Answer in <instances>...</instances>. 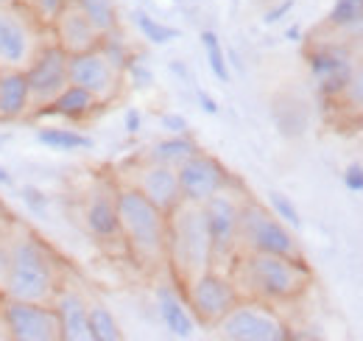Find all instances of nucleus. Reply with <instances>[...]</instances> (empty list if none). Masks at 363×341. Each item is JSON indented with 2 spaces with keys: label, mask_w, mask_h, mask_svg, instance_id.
Returning a JSON list of instances; mask_svg holds the SVG:
<instances>
[{
  "label": "nucleus",
  "mask_w": 363,
  "mask_h": 341,
  "mask_svg": "<svg viewBox=\"0 0 363 341\" xmlns=\"http://www.w3.org/2000/svg\"><path fill=\"white\" fill-rule=\"evenodd\" d=\"M232 280L238 283L243 297L277 305V302H294L302 297L313 274L302 257L243 252V260L238 263Z\"/></svg>",
  "instance_id": "obj_1"
},
{
  "label": "nucleus",
  "mask_w": 363,
  "mask_h": 341,
  "mask_svg": "<svg viewBox=\"0 0 363 341\" xmlns=\"http://www.w3.org/2000/svg\"><path fill=\"white\" fill-rule=\"evenodd\" d=\"M59 266L45 244L31 235L20 232L11 238V263L3 283L6 299H26V302H53L59 291Z\"/></svg>",
  "instance_id": "obj_2"
},
{
  "label": "nucleus",
  "mask_w": 363,
  "mask_h": 341,
  "mask_svg": "<svg viewBox=\"0 0 363 341\" xmlns=\"http://www.w3.org/2000/svg\"><path fill=\"white\" fill-rule=\"evenodd\" d=\"M115 199L121 215V238L126 241L129 252L145 266L168 263V213L145 199L135 185L118 188Z\"/></svg>",
  "instance_id": "obj_3"
},
{
  "label": "nucleus",
  "mask_w": 363,
  "mask_h": 341,
  "mask_svg": "<svg viewBox=\"0 0 363 341\" xmlns=\"http://www.w3.org/2000/svg\"><path fill=\"white\" fill-rule=\"evenodd\" d=\"M168 266L179 286H187L207 269H216L213 238L201 205L182 199L179 207L168 213Z\"/></svg>",
  "instance_id": "obj_4"
},
{
  "label": "nucleus",
  "mask_w": 363,
  "mask_h": 341,
  "mask_svg": "<svg viewBox=\"0 0 363 341\" xmlns=\"http://www.w3.org/2000/svg\"><path fill=\"white\" fill-rule=\"evenodd\" d=\"M45 26L23 6H0V70H26L43 50Z\"/></svg>",
  "instance_id": "obj_5"
},
{
  "label": "nucleus",
  "mask_w": 363,
  "mask_h": 341,
  "mask_svg": "<svg viewBox=\"0 0 363 341\" xmlns=\"http://www.w3.org/2000/svg\"><path fill=\"white\" fill-rule=\"evenodd\" d=\"M240 249L243 252H266V255L302 257L291 227L282 224L272 210L260 207L257 202L240 205Z\"/></svg>",
  "instance_id": "obj_6"
},
{
  "label": "nucleus",
  "mask_w": 363,
  "mask_h": 341,
  "mask_svg": "<svg viewBox=\"0 0 363 341\" xmlns=\"http://www.w3.org/2000/svg\"><path fill=\"white\" fill-rule=\"evenodd\" d=\"M184 299L199 325L218 328V322L243 299V294L229 274L218 269H207L184 286Z\"/></svg>",
  "instance_id": "obj_7"
},
{
  "label": "nucleus",
  "mask_w": 363,
  "mask_h": 341,
  "mask_svg": "<svg viewBox=\"0 0 363 341\" xmlns=\"http://www.w3.org/2000/svg\"><path fill=\"white\" fill-rule=\"evenodd\" d=\"M218 333L229 341H285L291 336L272 305L252 297H243L218 322Z\"/></svg>",
  "instance_id": "obj_8"
},
{
  "label": "nucleus",
  "mask_w": 363,
  "mask_h": 341,
  "mask_svg": "<svg viewBox=\"0 0 363 341\" xmlns=\"http://www.w3.org/2000/svg\"><path fill=\"white\" fill-rule=\"evenodd\" d=\"M3 328L17 341H56L62 339L59 316L53 302H26V299H6L0 305Z\"/></svg>",
  "instance_id": "obj_9"
},
{
  "label": "nucleus",
  "mask_w": 363,
  "mask_h": 341,
  "mask_svg": "<svg viewBox=\"0 0 363 341\" xmlns=\"http://www.w3.org/2000/svg\"><path fill=\"white\" fill-rule=\"evenodd\" d=\"M67 62L70 53L59 43H45L43 50L34 56V62L26 67V79L31 90V104L45 109L48 104H53V98L70 85V73H67Z\"/></svg>",
  "instance_id": "obj_10"
},
{
  "label": "nucleus",
  "mask_w": 363,
  "mask_h": 341,
  "mask_svg": "<svg viewBox=\"0 0 363 341\" xmlns=\"http://www.w3.org/2000/svg\"><path fill=\"white\" fill-rule=\"evenodd\" d=\"M240 205L229 190L216 193L213 199H207L204 218H207V229L213 238V255L216 263L229 266V260L240 252Z\"/></svg>",
  "instance_id": "obj_11"
},
{
  "label": "nucleus",
  "mask_w": 363,
  "mask_h": 341,
  "mask_svg": "<svg viewBox=\"0 0 363 341\" xmlns=\"http://www.w3.org/2000/svg\"><path fill=\"white\" fill-rule=\"evenodd\" d=\"M67 73H70V85L90 90L101 104H106L118 95L121 79H123V70H118L101 48H92L84 53H70Z\"/></svg>",
  "instance_id": "obj_12"
},
{
  "label": "nucleus",
  "mask_w": 363,
  "mask_h": 341,
  "mask_svg": "<svg viewBox=\"0 0 363 341\" xmlns=\"http://www.w3.org/2000/svg\"><path fill=\"white\" fill-rule=\"evenodd\" d=\"M177 173H179L182 199L193 202V205H204L216 193L232 188V176L227 173V168L216 157L201 154V151H196L190 160H184L177 168Z\"/></svg>",
  "instance_id": "obj_13"
},
{
  "label": "nucleus",
  "mask_w": 363,
  "mask_h": 341,
  "mask_svg": "<svg viewBox=\"0 0 363 341\" xmlns=\"http://www.w3.org/2000/svg\"><path fill=\"white\" fill-rule=\"evenodd\" d=\"M308 67L313 73L318 85V92L330 101H338L344 95V90L352 79V59L347 50L341 48H333V45H318L308 50Z\"/></svg>",
  "instance_id": "obj_14"
},
{
  "label": "nucleus",
  "mask_w": 363,
  "mask_h": 341,
  "mask_svg": "<svg viewBox=\"0 0 363 341\" xmlns=\"http://www.w3.org/2000/svg\"><path fill=\"white\" fill-rule=\"evenodd\" d=\"M135 188L151 199L162 213H171L174 207L182 205V188H179V173L171 166H162V163H145L143 168L137 170L135 176Z\"/></svg>",
  "instance_id": "obj_15"
},
{
  "label": "nucleus",
  "mask_w": 363,
  "mask_h": 341,
  "mask_svg": "<svg viewBox=\"0 0 363 341\" xmlns=\"http://www.w3.org/2000/svg\"><path fill=\"white\" fill-rule=\"evenodd\" d=\"M50 31H53V43H59L67 53H84L101 45V34L92 28V23L73 0H67V6L59 11Z\"/></svg>",
  "instance_id": "obj_16"
},
{
  "label": "nucleus",
  "mask_w": 363,
  "mask_h": 341,
  "mask_svg": "<svg viewBox=\"0 0 363 341\" xmlns=\"http://www.w3.org/2000/svg\"><path fill=\"white\" fill-rule=\"evenodd\" d=\"M84 224L98 241H118L121 238V215H118V199L109 188H95L84 205Z\"/></svg>",
  "instance_id": "obj_17"
},
{
  "label": "nucleus",
  "mask_w": 363,
  "mask_h": 341,
  "mask_svg": "<svg viewBox=\"0 0 363 341\" xmlns=\"http://www.w3.org/2000/svg\"><path fill=\"white\" fill-rule=\"evenodd\" d=\"M53 308L59 316L62 341H84L90 339V305L82 294L70 288H59L53 297Z\"/></svg>",
  "instance_id": "obj_18"
},
{
  "label": "nucleus",
  "mask_w": 363,
  "mask_h": 341,
  "mask_svg": "<svg viewBox=\"0 0 363 341\" xmlns=\"http://www.w3.org/2000/svg\"><path fill=\"white\" fill-rule=\"evenodd\" d=\"M157 308H160V319L165 325V330L177 339H190L196 333V319L193 310L187 308V302L171 288V286H160L157 288Z\"/></svg>",
  "instance_id": "obj_19"
},
{
  "label": "nucleus",
  "mask_w": 363,
  "mask_h": 341,
  "mask_svg": "<svg viewBox=\"0 0 363 341\" xmlns=\"http://www.w3.org/2000/svg\"><path fill=\"white\" fill-rule=\"evenodd\" d=\"M31 90L26 70H3L0 73V118L17 121L31 109Z\"/></svg>",
  "instance_id": "obj_20"
},
{
  "label": "nucleus",
  "mask_w": 363,
  "mask_h": 341,
  "mask_svg": "<svg viewBox=\"0 0 363 341\" xmlns=\"http://www.w3.org/2000/svg\"><path fill=\"white\" fill-rule=\"evenodd\" d=\"M98 107H101V101L92 95L90 90H84V87L79 85H67L53 98V104H48L45 112L67 118V121H84V118H90Z\"/></svg>",
  "instance_id": "obj_21"
},
{
  "label": "nucleus",
  "mask_w": 363,
  "mask_h": 341,
  "mask_svg": "<svg viewBox=\"0 0 363 341\" xmlns=\"http://www.w3.org/2000/svg\"><path fill=\"white\" fill-rule=\"evenodd\" d=\"M196 151H199L196 140H190L187 134H171V137L160 140V143L151 148L148 160H151V163L171 166V168H179L182 163H184V160H190Z\"/></svg>",
  "instance_id": "obj_22"
},
{
  "label": "nucleus",
  "mask_w": 363,
  "mask_h": 341,
  "mask_svg": "<svg viewBox=\"0 0 363 341\" xmlns=\"http://www.w3.org/2000/svg\"><path fill=\"white\" fill-rule=\"evenodd\" d=\"M82 14L92 23V28L106 37V34H115L118 31V9L112 0H73Z\"/></svg>",
  "instance_id": "obj_23"
},
{
  "label": "nucleus",
  "mask_w": 363,
  "mask_h": 341,
  "mask_svg": "<svg viewBox=\"0 0 363 341\" xmlns=\"http://www.w3.org/2000/svg\"><path fill=\"white\" fill-rule=\"evenodd\" d=\"M37 140L43 146H48V148H53V151H87V148H92L90 137L82 134V131H76V129H62V126L40 129Z\"/></svg>",
  "instance_id": "obj_24"
},
{
  "label": "nucleus",
  "mask_w": 363,
  "mask_h": 341,
  "mask_svg": "<svg viewBox=\"0 0 363 341\" xmlns=\"http://www.w3.org/2000/svg\"><path fill=\"white\" fill-rule=\"evenodd\" d=\"M90 339L92 341H121V325L112 316L109 308L104 305H90Z\"/></svg>",
  "instance_id": "obj_25"
},
{
  "label": "nucleus",
  "mask_w": 363,
  "mask_h": 341,
  "mask_svg": "<svg viewBox=\"0 0 363 341\" xmlns=\"http://www.w3.org/2000/svg\"><path fill=\"white\" fill-rule=\"evenodd\" d=\"M132 20H135L137 31L143 34V40H148L151 45H168L174 43V40H179V31L177 28H171V26L148 17L145 11H132Z\"/></svg>",
  "instance_id": "obj_26"
},
{
  "label": "nucleus",
  "mask_w": 363,
  "mask_h": 341,
  "mask_svg": "<svg viewBox=\"0 0 363 341\" xmlns=\"http://www.w3.org/2000/svg\"><path fill=\"white\" fill-rule=\"evenodd\" d=\"M327 23L333 28H358L363 26V0H335Z\"/></svg>",
  "instance_id": "obj_27"
},
{
  "label": "nucleus",
  "mask_w": 363,
  "mask_h": 341,
  "mask_svg": "<svg viewBox=\"0 0 363 341\" xmlns=\"http://www.w3.org/2000/svg\"><path fill=\"white\" fill-rule=\"evenodd\" d=\"M201 45H204V53H207V65L213 70V76L218 82H229V62L227 53L221 48V40L216 31H201Z\"/></svg>",
  "instance_id": "obj_28"
},
{
  "label": "nucleus",
  "mask_w": 363,
  "mask_h": 341,
  "mask_svg": "<svg viewBox=\"0 0 363 341\" xmlns=\"http://www.w3.org/2000/svg\"><path fill=\"white\" fill-rule=\"evenodd\" d=\"M269 207H272V213L277 215L282 224H288L291 229H299V227H302V215H299L296 205H294L285 193L272 190V193H269Z\"/></svg>",
  "instance_id": "obj_29"
},
{
  "label": "nucleus",
  "mask_w": 363,
  "mask_h": 341,
  "mask_svg": "<svg viewBox=\"0 0 363 341\" xmlns=\"http://www.w3.org/2000/svg\"><path fill=\"white\" fill-rule=\"evenodd\" d=\"M98 48L106 53V59H109L118 70H123V73H126V65H129V59H132V50H129L126 43L118 37V31H115V34L101 37V45H98Z\"/></svg>",
  "instance_id": "obj_30"
},
{
  "label": "nucleus",
  "mask_w": 363,
  "mask_h": 341,
  "mask_svg": "<svg viewBox=\"0 0 363 341\" xmlns=\"http://www.w3.org/2000/svg\"><path fill=\"white\" fill-rule=\"evenodd\" d=\"M45 28H50L53 26V20L59 17V11L67 6V0H20Z\"/></svg>",
  "instance_id": "obj_31"
},
{
  "label": "nucleus",
  "mask_w": 363,
  "mask_h": 341,
  "mask_svg": "<svg viewBox=\"0 0 363 341\" xmlns=\"http://www.w3.org/2000/svg\"><path fill=\"white\" fill-rule=\"evenodd\" d=\"M350 112H363V65L352 70V79L344 90V95L338 98Z\"/></svg>",
  "instance_id": "obj_32"
},
{
  "label": "nucleus",
  "mask_w": 363,
  "mask_h": 341,
  "mask_svg": "<svg viewBox=\"0 0 363 341\" xmlns=\"http://www.w3.org/2000/svg\"><path fill=\"white\" fill-rule=\"evenodd\" d=\"M20 196H23V202H26V207L31 210L34 215H45L48 213V196L43 190H37V188H31V185H26L23 190H20Z\"/></svg>",
  "instance_id": "obj_33"
},
{
  "label": "nucleus",
  "mask_w": 363,
  "mask_h": 341,
  "mask_svg": "<svg viewBox=\"0 0 363 341\" xmlns=\"http://www.w3.org/2000/svg\"><path fill=\"white\" fill-rule=\"evenodd\" d=\"M126 73H129V79H132V85L135 87H151L154 85V73L143 65V59H140V56H132V59H129Z\"/></svg>",
  "instance_id": "obj_34"
},
{
  "label": "nucleus",
  "mask_w": 363,
  "mask_h": 341,
  "mask_svg": "<svg viewBox=\"0 0 363 341\" xmlns=\"http://www.w3.org/2000/svg\"><path fill=\"white\" fill-rule=\"evenodd\" d=\"M160 126L165 129L168 134H187V118H182L179 112H162L160 115Z\"/></svg>",
  "instance_id": "obj_35"
},
{
  "label": "nucleus",
  "mask_w": 363,
  "mask_h": 341,
  "mask_svg": "<svg viewBox=\"0 0 363 341\" xmlns=\"http://www.w3.org/2000/svg\"><path fill=\"white\" fill-rule=\"evenodd\" d=\"M344 185H347V190H352V193H363V166L361 163L347 166V170H344Z\"/></svg>",
  "instance_id": "obj_36"
},
{
  "label": "nucleus",
  "mask_w": 363,
  "mask_h": 341,
  "mask_svg": "<svg viewBox=\"0 0 363 341\" xmlns=\"http://www.w3.org/2000/svg\"><path fill=\"white\" fill-rule=\"evenodd\" d=\"M9 263H11V235L0 232V291H3V283L9 274Z\"/></svg>",
  "instance_id": "obj_37"
},
{
  "label": "nucleus",
  "mask_w": 363,
  "mask_h": 341,
  "mask_svg": "<svg viewBox=\"0 0 363 341\" xmlns=\"http://www.w3.org/2000/svg\"><path fill=\"white\" fill-rule=\"evenodd\" d=\"M291 9H294V0H279L277 6H272V9L266 11L263 23H266V26H274V23H279L285 14H291Z\"/></svg>",
  "instance_id": "obj_38"
},
{
  "label": "nucleus",
  "mask_w": 363,
  "mask_h": 341,
  "mask_svg": "<svg viewBox=\"0 0 363 341\" xmlns=\"http://www.w3.org/2000/svg\"><path fill=\"white\" fill-rule=\"evenodd\" d=\"M123 129H126L129 134H137V131L143 129V115H140V109H126V115H123Z\"/></svg>",
  "instance_id": "obj_39"
},
{
  "label": "nucleus",
  "mask_w": 363,
  "mask_h": 341,
  "mask_svg": "<svg viewBox=\"0 0 363 341\" xmlns=\"http://www.w3.org/2000/svg\"><path fill=\"white\" fill-rule=\"evenodd\" d=\"M196 98H199V104H201V109H204L207 115H218V101H216L213 95H207L204 90H196Z\"/></svg>",
  "instance_id": "obj_40"
},
{
  "label": "nucleus",
  "mask_w": 363,
  "mask_h": 341,
  "mask_svg": "<svg viewBox=\"0 0 363 341\" xmlns=\"http://www.w3.org/2000/svg\"><path fill=\"white\" fill-rule=\"evenodd\" d=\"M285 40H288V43H302V26L285 28Z\"/></svg>",
  "instance_id": "obj_41"
},
{
  "label": "nucleus",
  "mask_w": 363,
  "mask_h": 341,
  "mask_svg": "<svg viewBox=\"0 0 363 341\" xmlns=\"http://www.w3.org/2000/svg\"><path fill=\"white\" fill-rule=\"evenodd\" d=\"M171 73H177V76H182V79H187V76H190V73H187V67L182 65L179 59H174V62H171Z\"/></svg>",
  "instance_id": "obj_42"
},
{
  "label": "nucleus",
  "mask_w": 363,
  "mask_h": 341,
  "mask_svg": "<svg viewBox=\"0 0 363 341\" xmlns=\"http://www.w3.org/2000/svg\"><path fill=\"white\" fill-rule=\"evenodd\" d=\"M11 182H14V179H11V173L0 166V188H11Z\"/></svg>",
  "instance_id": "obj_43"
},
{
  "label": "nucleus",
  "mask_w": 363,
  "mask_h": 341,
  "mask_svg": "<svg viewBox=\"0 0 363 341\" xmlns=\"http://www.w3.org/2000/svg\"><path fill=\"white\" fill-rule=\"evenodd\" d=\"M20 0H0V6H17Z\"/></svg>",
  "instance_id": "obj_44"
},
{
  "label": "nucleus",
  "mask_w": 363,
  "mask_h": 341,
  "mask_svg": "<svg viewBox=\"0 0 363 341\" xmlns=\"http://www.w3.org/2000/svg\"><path fill=\"white\" fill-rule=\"evenodd\" d=\"M6 143H9V134H0V148H3Z\"/></svg>",
  "instance_id": "obj_45"
},
{
  "label": "nucleus",
  "mask_w": 363,
  "mask_h": 341,
  "mask_svg": "<svg viewBox=\"0 0 363 341\" xmlns=\"http://www.w3.org/2000/svg\"><path fill=\"white\" fill-rule=\"evenodd\" d=\"M0 73H3V70H0Z\"/></svg>",
  "instance_id": "obj_46"
}]
</instances>
